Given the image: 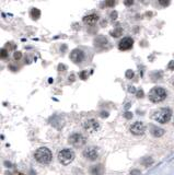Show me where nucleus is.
<instances>
[{
  "instance_id": "nucleus-29",
  "label": "nucleus",
  "mask_w": 174,
  "mask_h": 175,
  "mask_svg": "<svg viewBox=\"0 0 174 175\" xmlns=\"http://www.w3.org/2000/svg\"><path fill=\"white\" fill-rule=\"evenodd\" d=\"M111 16H112V20L117 19V12H116V11H113V12L111 13Z\"/></svg>"
},
{
  "instance_id": "nucleus-3",
  "label": "nucleus",
  "mask_w": 174,
  "mask_h": 175,
  "mask_svg": "<svg viewBox=\"0 0 174 175\" xmlns=\"http://www.w3.org/2000/svg\"><path fill=\"white\" fill-rule=\"evenodd\" d=\"M166 95H168V93H166L165 89H163L161 86H156V88L150 90V92L148 94V97L151 102L160 103L165 100Z\"/></svg>"
},
{
  "instance_id": "nucleus-28",
  "label": "nucleus",
  "mask_w": 174,
  "mask_h": 175,
  "mask_svg": "<svg viewBox=\"0 0 174 175\" xmlns=\"http://www.w3.org/2000/svg\"><path fill=\"white\" fill-rule=\"evenodd\" d=\"M124 3H125V5H131L134 3V1L133 0H125Z\"/></svg>"
},
{
  "instance_id": "nucleus-25",
  "label": "nucleus",
  "mask_w": 174,
  "mask_h": 175,
  "mask_svg": "<svg viewBox=\"0 0 174 175\" xmlns=\"http://www.w3.org/2000/svg\"><path fill=\"white\" fill-rule=\"evenodd\" d=\"M58 70L59 71H65L66 70V66L64 64H59L58 65Z\"/></svg>"
},
{
  "instance_id": "nucleus-13",
  "label": "nucleus",
  "mask_w": 174,
  "mask_h": 175,
  "mask_svg": "<svg viewBox=\"0 0 174 175\" xmlns=\"http://www.w3.org/2000/svg\"><path fill=\"white\" fill-rule=\"evenodd\" d=\"M150 133L154 135V137H161L164 135V133H165V130L162 128H160V127H156V126H151L150 128Z\"/></svg>"
},
{
  "instance_id": "nucleus-8",
  "label": "nucleus",
  "mask_w": 174,
  "mask_h": 175,
  "mask_svg": "<svg viewBox=\"0 0 174 175\" xmlns=\"http://www.w3.org/2000/svg\"><path fill=\"white\" fill-rule=\"evenodd\" d=\"M130 133L135 135V136H141L145 133V125L141 122H136L133 125L130 126Z\"/></svg>"
},
{
  "instance_id": "nucleus-1",
  "label": "nucleus",
  "mask_w": 174,
  "mask_h": 175,
  "mask_svg": "<svg viewBox=\"0 0 174 175\" xmlns=\"http://www.w3.org/2000/svg\"><path fill=\"white\" fill-rule=\"evenodd\" d=\"M34 158H35V160H36L39 163H41V164H48V163L52 161L53 154H52V151H50L48 148L42 147V148H39V149L35 151Z\"/></svg>"
},
{
  "instance_id": "nucleus-23",
  "label": "nucleus",
  "mask_w": 174,
  "mask_h": 175,
  "mask_svg": "<svg viewBox=\"0 0 174 175\" xmlns=\"http://www.w3.org/2000/svg\"><path fill=\"white\" fill-rule=\"evenodd\" d=\"M124 117L127 118V119H130V118L133 117V113H131V112H126L124 114Z\"/></svg>"
},
{
  "instance_id": "nucleus-5",
  "label": "nucleus",
  "mask_w": 174,
  "mask_h": 175,
  "mask_svg": "<svg viewBox=\"0 0 174 175\" xmlns=\"http://www.w3.org/2000/svg\"><path fill=\"white\" fill-rule=\"evenodd\" d=\"M83 128L86 129L89 133H95L100 130L101 126L98 120L93 119V118H90V119H87L84 123H83Z\"/></svg>"
},
{
  "instance_id": "nucleus-30",
  "label": "nucleus",
  "mask_w": 174,
  "mask_h": 175,
  "mask_svg": "<svg viewBox=\"0 0 174 175\" xmlns=\"http://www.w3.org/2000/svg\"><path fill=\"white\" fill-rule=\"evenodd\" d=\"M137 97H143V91L141 89L137 92Z\"/></svg>"
},
{
  "instance_id": "nucleus-12",
  "label": "nucleus",
  "mask_w": 174,
  "mask_h": 175,
  "mask_svg": "<svg viewBox=\"0 0 174 175\" xmlns=\"http://www.w3.org/2000/svg\"><path fill=\"white\" fill-rule=\"evenodd\" d=\"M90 173H91V175H103L104 166H103V165H101V164L94 165V166L91 167Z\"/></svg>"
},
{
  "instance_id": "nucleus-24",
  "label": "nucleus",
  "mask_w": 174,
  "mask_h": 175,
  "mask_svg": "<svg viewBox=\"0 0 174 175\" xmlns=\"http://www.w3.org/2000/svg\"><path fill=\"white\" fill-rule=\"evenodd\" d=\"M168 69L169 70H174V60H172V61H170L169 65H168Z\"/></svg>"
},
{
  "instance_id": "nucleus-14",
  "label": "nucleus",
  "mask_w": 174,
  "mask_h": 175,
  "mask_svg": "<svg viewBox=\"0 0 174 175\" xmlns=\"http://www.w3.org/2000/svg\"><path fill=\"white\" fill-rule=\"evenodd\" d=\"M105 44H107V39L104 36H99L94 41V45L98 47H103L105 46Z\"/></svg>"
},
{
  "instance_id": "nucleus-22",
  "label": "nucleus",
  "mask_w": 174,
  "mask_h": 175,
  "mask_svg": "<svg viewBox=\"0 0 174 175\" xmlns=\"http://www.w3.org/2000/svg\"><path fill=\"white\" fill-rule=\"evenodd\" d=\"M159 3L161 5H163V7H166V5H170V1L169 0H166V1H164V0H159Z\"/></svg>"
},
{
  "instance_id": "nucleus-15",
  "label": "nucleus",
  "mask_w": 174,
  "mask_h": 175,
  "mask_svg": "<svg viewBox=\"0 0 174 175\" xmlns=\"http://www.w3.org/2000/svg\"><path fill=\"white\" fill-rule=\"evenodd\" d=\"M31 16H32V19H34V20H39V18L41 16V11H39L37 8H33L31 10Z\"/></svg>"
},
{
  "instance_id": "nucleus-27",
  "label": "nucleus",
  "mask_w": 174,
  "mask_h": 175,
  "mask_svg": "<svg viewBox=\"0 0 174 175\" xmlns=\"http://www.w3.org/2000/svg\"><path fill=\"white\" fill-rule=\"evenodd\" d=\"M140 171L139 170H133L131 172H130V175H140Z\"/></svg>"
},
{
  "instance_id": "nucleus-34",
  "label": "nucleus",
  "mask_w": 174,
  "mask_h": 175,
  "mask_svg": "<svg viewBox=\"0 0 174 175\" xmlns=\"http://www.w3.org/2000/svg\"><path fill=\"white\" fill-rule=\"evenodd\" d=\"M11 175H24L23 173H20V172H16V173H13V174Z\"/></svg>"
},
{
  "instance_id": "nucleus-33",
  "label": "nucleus",
  "mask_w": 174,
  "mask_h": 175,
  "mask_svg": "<svg viewBox=\"0 0 174 175\" xmlns=\"http://www.w3.org/2000/svg\"><path fill=\"white\" fill-rule=\"evenodd\" d=\"M69 81H70V82L75 81V75H73V73H72V75H70V77H69Z\"/></svg>"
},
{
  "instance_id": "nucleus-4",
  "label": "nucleus",
  "mask_w": 174,
  "mask_h": 175,
  "mask_svg": "<svg viewBox=\"0 0 174 175\" xmlns=\"http://www.w3.org/2000/svg\"><path fill=\"white\" fill-rule=\"evenodd\" d=\"M58 160L62 165L70 164L75 160V153L70 149H62L58 152Z\"/></svg>"
},
{
  "instance_id": "nucleus-17",
  "label": "nucleus",
  "mask_w": 174,
  "mask_h": 175,
  "mask_svg": "<svg viewBox=\"0 0 174 175\" xmlns=\"http://www.w3.org/2000/svg\"><path fill=\"white\" fill-rule=\"evenodd\" d=\"M123 34V29L122 27H116L115 30H113L112 32H111V35L114 37H120V35Z\"/></svg>"
},
{
  "instance_id": "nucleus-21",
  "label": "nucleus",
  "mask_w": 174,
  "mask_h": 175,
  "mask_svg": "<svg viewBox=\"0 0 174 175\" xmlns=\"http://www.w3.org/2000/svg\"><path fill=\"white\" fill-rule=\"evenodd\" d=\"M80 78L82 79V80H86L87 78H88V73H87V71H81L80 72Z\"/></svg>"
},
{
  "instance_id": "nucleus-16",
  "label": "nucleus",
  "mask_w": 174,
  "mask_h": 175,
  "mask_svg": "<svg viewBox=\"0 0 174 175\" xmlns=\"http://www.w3.org/2000/svg\"><path fill=\"white\" fill-rule=\"evenodd\" d=\"M141 164L143 166H150V165L154 164V160H152V158H143V161H141Z\"/></svg>"
},
{
  "instance_id": "nucleus-32",
  "label": "nucleus",
  "mask_w": 174,
  "mask_h": 175,
  "mask_svg": "<svg viewBox=\"0 0 174 175\" xmlns=\"http://www.w3.org/2000/svg\"><path fill=\"white\" fill-rule=\"evenodd\" d=\"M101 117H109V113H107V112H102L101 113Z\"/></svg>"
},
{
  "instance_id": "nucleus-7",
  "label": "nucleus",
  "mask_w": 174,
  "mask_h": 175,
  "mask_svg": "<svg viewBox=\"0 0 174 175\" xmlns=\"http://www.w3.org/2000/svg\"><path fill=\"white\" fill-rule=\"evenodd\" d=\"M83 157L86 158L89 161H95L99 157V152H98V149L94 148V147H88L87 149L83 150L82 152Z\"/></svg>"
},
{
  "instance_id": "nucleus-9",
  "label": "nucleus",
  "mask_w": 174,
  "mask_h": 175,
  "mask_svg": "<svg viewBox=\"0 0 174 175\" xmlns=\"http://www.w3.org/2000/svg\"><path fill=\"white\" fill-rule=\"evenodd\" d=\"M70 59L72 60L75 64H80L81 61H83V59H84V53L81 49L76 48V49H73L72 52L70 53Z\"/></svg>"
},
{
  "instance_id": "nucleus-26",
  "label": "nucleus",
  "mask_w": 174,
  "mask_h": 175,
  "mask_svg": "<svg viewBox=\"0 0 174 175\" xmlns=\"http://www.w3.org/2000/svg\"><path fill=\"white\" fill-rule=\"evenodd\" d=\"M105 5H106L107 7H113V5H115V1H113V0H109V1H106V2H105Z\"/></svg>"
},
{
  "instance_id": "nucleus-2",
  "label": "nucleus",
  "mask_w": 174,
  "mask_h": 175,
  "mask_svg": "<svg viewBox=\"0 0 174 175\" xmlns=\"http://www.w3.org/2000/svg\"><path fill=\"white\" fill-rule=\"evenodd\" d=\"M172 110L169 107H163V108H159L158 111L154 112V118L160 124H166L169 123L172 118Z\"/></svg>"
},
{
  "instance_id": "nucleus-10",
  "label": "nucleus",
  "mask_w": 174,
  "mask_h": 175,
  "mask_svg": "<svg viewBox=\"0 0 174 175\" xmlns=\"http://www.w3.org/2000/svg\"><path fill=\"white\" fill-rule=\"evenodd\" d=\"M134 45V39L131 37H124L118 44V48L120 50H128L130 49Z\"/></svg>"
},
{
  "instance_id": "nucleus-31",
  "label": "nucleus",
  "mask_w": 174,
  "mask_h": 175,
  "mask_svg": "<svg viewBox=\"0 0 174 175\" xmlns=\"http://www.w3.org/2000/svg\"><path fill=\"white\" fill-rule=\"evenodd\" d=\"M128 91H129L130 93H135L136 90H135V88H134V86H128Z\"/></svg>"
},
{
  "instance_id": "nucleus-11",
  "label": "nucleus",
  "mask_w": 174,
  "mask_h": 175,
  "mask_svg": "<svg viewBox=\"0 0 174 175\" xmlns=\"http://www.w3.org/2000/svg\"><path fill=\"white\" fill-rule=\"evenodd\" d=\"M99 21V16L93 13V14H89V16H86L83 18V22L86 24H89V25H93L96 22Z\"/></svg>"
},
{
  "instance_id": "nucleus-18",
  "label": "nucleus",
  "mask_w": 174,
  "mask_h": 175,
  "mask_svg": "<svg viewBox=\"0 0 174 175\" xmlns=\"http://www.w3.org/2000/svg\"><path fill=\"white\" fill-rule=\"evenodd\" d=\"M125 76H126V78L127 79H131L134 77V71L133 70H126V72H125Z\"/></svg>"
},
{
  "instance_id": "nucleus-20",
  "label": "nucleus",
  "mask_w": 174,
  "mask_h": 175,
  "mask_svg": "<svg viewBox=\"0 0 174 175\" xmlns=\"http://www.w3.org/2000/svg\"><path fill=\"white\" fill-rule=\"evenodd\" d=\"M13 57H14V59H16V60H20L21 58H22V53H21V52H16V53H14V55H13Z\"/></svg>"
},
{
  "instance_id": "nucleus-19",
  "label": "nucleus",
  "mask_w": 174,
  "mask_h": 175,
  "mask_svg": "<svg viewBox=\"0 0 174 175\" xmlns=\"http://www.w3.org/2000/svg\"><path fill=\"white\" fill-rule=\"evenodd\" d=\"M8 55H9L8 50L6 49V48H2V49H1V58H7Z\"/></svg>"
},
{
  "instance_id": "nucleus-6",
  "label": "nucleus",
  "mask_w": 174,
  "mask_h": 175,
  "mask_svg": "<svg viewBox=\"0 0 174 175\" xmlns=\"http://www.w3.org/2000/svg\"><path fill=\"white\" fill-rule=\"evenodd\" d=\"M68 140L73 147H77V148H80L86 144V138L81 133H72Z\"/></svg>"
}]
</instances>
